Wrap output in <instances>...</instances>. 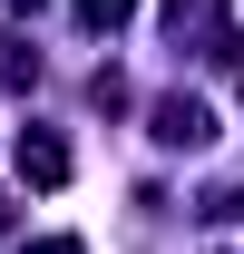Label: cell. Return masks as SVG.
<instances>
[{"mask_svg": "<svg viewBox=\"0 0 244 254\" xmlns=\"http://www.w3.org/2000/svg\"><path fill=\"white\" fill-rule=\"evenodd\" d=\"M156 137H166V147H205V137H215V118L195 108V98H156Z\"/></svg>", "mask_w": 244, "mask_h": 254, "instance_id": "cell-2", "label": "cell"}, {"mask_svg": "<svg viewBox=\"0 0 244 254\" xmlns=\"http://www.w3.org/2000/svg\"><path fill=\"white\" fill-rule=\"evenodd\" d=\"M30 254H88V245H78V235H49V245H30Z\"/></svg>", "mask_w": 244, "mask_h": 254, "instance_id": "cell-6", "label": "cell"}, {"mask_svg": "<svg viewBox=\"0 0 244 254\" xmlns=\"http://www.w3.org/2000/svg\"><path fill=\"white\" fill-rule=\"evenodd\" d=\"M10 10H39V0H10Z\"/></svg>", "mask_w": 244, "mask_h": 254, "instance_id": "cell-7", "label": "cell"}, {"mask_svg": "<svg viewBox=\"0 0 244 254\" xmlns=\"http://www.w3.org/2000/svg\"><path fill=\"white\" fill-rule=\"evenodd\" d=\"M10 157H20L30 186H68V147L49 137V127H20V147H10Z\"/></svg>", "mask_w": 244, "mask_h": 254, "instance_id": "cell-1", "label": "cell"}, {"mask_svg": "<svg viewBox=\"0 0 244 254\" xmlns=\"http://www.w3.org/2000/svg\"><path fill=\"white\" fill-rule=\"evenodd\" d=\"M20 78H39V59H30V49H10V39H0V88H20Z\"/></svg>", "mask_w": 244, "mask_h": 254, "instance_id": "cell-5", "label": "cell"}, {"mask_svg": "<svg viewBox=\"0 0 244 254\" xmlns=\"http://www.w3.org/2000/svg\"><path fill=\"white\" fill-rule=\"evenodd\" d=\"M78 20L88 30H118V20H137V0H78Z\"/></svg>", "mask_w": 244, "mask_h": 254, "instance_id": "cell-4", "label": "cell"}, {"mask_svg": "<svg viewBox=\"0 0 244 254\" xmlns=\"http://www.w3.org/2000/svg\"><path fill=\"white\" fill-rule=\"evenodd\" d=\"M166 30L176 39H215L225 30V0H166Z\"/></svg>", "mask_w": 244, "mask_h": 254, "instance_id": "cell-3", "label": "cell"}]
</instances>
